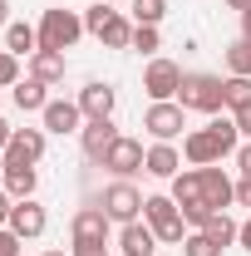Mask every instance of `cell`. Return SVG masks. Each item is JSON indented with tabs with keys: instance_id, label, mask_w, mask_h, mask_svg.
I'll return each instance as SVG.
<instances>
[{
	"instance_id": "39",
	"label": "cell",
	"mask_w": 251,
	"mask_h": 256,
	"mask_svg": "<svg viewBox=\"0 0 251 256\" xmlns=\"http://www.w3.org/2000/svg\"><path fill=\"white\" fill-rule=\"evenodd\" d=\"M242 34H251V5L242 10Z\"/></svg>"
},
{
	"instance_id": "43",
	"label": "cell",
	"mask_w": 251,
	"mask_h": 256,
	"mask_svg": "<svg viewBox=\"0 0 251 256\" xmlns=\"http://www.w3.org/2000/svg\"><path fill=\"white\" fill-rule=\"evenodd\" d=\"M0 172H5V158H0Z\"/></svg>"
},
{
	"instance_id": "29",
	"label": "cell",
	"mask_w": 251,
	"mask_h": 256,
	"mask_svg": "<svg viewBox=\"0 0 251 256\" xmlns=\"http://www.w3.org/2000/svg\"><path fill=\"white\" fill-rule=\"evenodd\" d=\"M114 15H118V10H108V0H98V5H89V10H84V30L98 34L108 20H114Z\"/></svg>"
},
{
	"instance_id": "23",
	"label": "cell",
	"mask_w": 251,
	"mask_h": 256,
	"mask_svg": "<svg viewBox=\"0 0 251 256\" xmlns=\"http://www.w3.org/2000/svg\"><path fill=\"white\" fill-rule=\"evenodd\" d=\"M222 104L236 114V108H246L251 104V79H242V74H226L222 79Z\"/></svg>"
},
{
	"instance_id": "20",
	"label": "cell",
	"mask_w": 251,
	"mask_h": 256,
	"mask_svg": "<svg viewBox=\"0 0 251 256\" xmlns=\"http://www.w3.org/2000/svg\"><path fill=\"white\" fill-rule=\"evenodd\" d=\"M172 202H178V212L192 207V202H207V197H202V172H197V168H182V172L172 178Z\"/></svg>"
},
{
	"instance_id": "6",
	"label": "cell",
	"mask_w": 251,
	"mask_h": 256,
	"mask_svg": "<svg viewBox=\"0 0 251 256\" xmlns=\"http://www.w3.org/2000/svg\"><path fill=\"white\" fill-rule=\"evenodd\" d=\"M143 128L153 133L158 143H172V138L188 128V108H182L178 98H168V104H148V114H143Z\"/></svg>"
},
{
	"instance_id": "30",
	"label": "cell",
	"mask_w": 251,
	"mask_h": 256,
	"mask_svg": "<svg viewBox=\"0 0 251 256\" xmlns=\"http://www.w3.org/2000/svg\"><path fill=\"white\" fill-rule=\"evenodd\" d=\"M158 44H162V40H158V25H133V44H128V50H138V54H153Z\"/></svg>"
},
{
	"instance_id": "34",
	"label": "cell",
	"mask_w": 251,
	"mask_h": 256,
	"mask_svg": "<svg viewBox=\"0 0 251 256\" xmlns=\"http://www.w3.org/2000/svg\"><path fill=\"white\" fill-rule=\"evenodd\" d=\"M232 118H236V128H242V138H246V143H251V104H246V108H236Z\"/></svg>"
},
{
	"instance_id": "28",
	"label": "cell",
	"mask_w": 251,
	"mask_h": 256,
	"mask_svg": "<svg viewBox=\"0 0 251 256\" xmlns=\"http://www.w3.org/2000/svg\"><path fill=\"white\" fill-rule=\"evenodd\" d=\"M182 256H222V246L207 236V232H188V242H182Z\"/></svg>"
},
{
	"instance_id": "32",
	"label": "cell",
	"mask_w": 251,
	"mask_h": 256,
	"mask_svg": "<svg viewBox=\"0 0 251 256\" xmlns=\"http://www.w3.org/2000/svg\"><path fill=\"white\" fill-rule=\"evenodd\" d=\"M0 256H20V236L10 226H0Z\"/></svg>"
},
{
	"instance_id": "12",
	"label": "cell",
	"mask_w": 251,
	"mask_h": 256,
	"mask_svg": "<svg viewBox=\"0 0 251 256\" xmlns=\"http://www.w3.org/2000/svg\"><path fill=\"white\" fill-rule=\"evenodd\" d=\"M40 118H44V133H84V108H79V104H69V98H50V104H44V114H40Z\"/></svg>"
},
{
	"instance_id": "3",
	"label": "cell",
	"mask_w": 251,
	"mask_h": 256,
	"mask_svg": "<svg viewBox=\"0 0 251 256\" xmlns=\"http://www.w3.org/2000/svg\"><path fill=\"white\" fill-rule=\"evenodd\" d=\"M84 34V20L74 15V10H64V5H54V10H44V20H40V50H74V40Z\"/></svg>"
},
{
	"instance_id": "25",
	"label": "cell",
	"mask_w": 251,
	"mask_h": 256,
	"mask_svg": "<svg viewBox=\"0 0 251 256\" xmlns=\"http://www.w3.org/2000/svg\"><path fill=\"white\" fill-rule=\"evenodd\" d=\"M226 69L242 74V79H251V34H242V40L226 44Z\"/></svg>"
},
{
	"instance_id": "5",
	"label": "cell",
	"mask_w": 251,
	"mask_h": 256,
	"mask_svg": "<svg viewBox=\"0 0 251 256\" xmlns=\"http://www.w3.org/2000/svg\"><path fill=\"white\" fill-rule=\"evenodd\" d=\"M98 207L108 212V222H124V226H128V222H138V217H143V192L133 188L128 178H118V182H108V188H104Z\"/></svg>"
},
{
	"instance_id": "18",
	"label": "cell",
	"mask_w": 251,
	"mask_h": 256,
	"mask_svg": "<svg viewBox=\"0 0 251 256\" xmlns=\"http://www.w3.org/2000/svg\"><path fill=\"white\" fill-rule=\"evenodd\" d=\"M64 69H69V60L60 50H34L30 54V79H40V84H60Z\"/></svg>"
},
{
	"instance_id": "37",
	"label": "cell",
	"mask_w": 251,
	"mask_h": 256,
	"mask_svg": "<svg viewBox=\"0 0 251 256\" xmlns=\"http://www.w3.org/2000/svg\"><path fill=\"white\" fill-rule=\"evenodd\" d=\"M236 246H242V252H251V217L242 222V232H236Z\"/></svg>"
},
{
	"instance_id": "42",
	"label": "cell",
	"mask_w": 251,
	"mask_h": 256,
	"mask_svg": "<svg viewBox=\"0 0 251 256\" xmlns=\"http://www.w3.org/2000/svg\"><path fill=\"white\" fill-rule=\"evenodd\" d=\"M44 256H74V252H64V246H54V252H44Z\"/></svg>"
},
{
	"instance_id": "38",
	"label": "cell",
	"mask_w": 251,
	"mask_h": 256,
	"mask_svg": "<svg viewBox=\"0 0 251 256\" xmlns=\"http://www.w3.org/2000/svg\"><path fill=\"white\" fill-rule=\"evenodd\" d=\"M10 138H15V128H10V124H5V118H0V153L10 148Z\"/></svg>"
},
{
	"instance_id": "11",
	"label": "cell",
	"mask_w": 251,
	"mask_h": 256,
	"mask_svg": "<svg viewBox=\"0 0 251 256\" xmlns=\"http://www.w3.org/2000/svg\"><path fill=\"white\" fill-rule=\"evenodd\" d=\"M10 232L20 236V242H34V236H44V226H50V217H44V207L34 202V197H25V202H15L10 207Z\"/></svg>"
},
{
	"instance_id": "27",
	"label": "cell",
	"mask_w": 251,
	"mask_h": 256,
	"mask_svg": "<svg viewBox=\"0 0 251 256\" xmlns=\"http://www.w3.org/2000/svg\"><path fill=\"white\" fill-rule=\"evenodd\" d=\"M168 15V0H133V25H158Z\"/></svg>"
},
{
	"instance_id": "36",
	"label": "cell",
	"mask_w": 251,
	"mask_h": 256,
	"mask_svg": "<svg viewBox=\"0 0 251 256\" xmlns=\"http://www.w3.org/2000/svg\"><path fill=\"white\" fill-rule=\"evenodd\" d=\"M10 207H15V197H10V192H5V188H0V226H5V222H10Z\"/></svg>"
},
{
	"instance_id": "9",
	"label": "cell",
	"mask_w": 251,
	"mask_h": 256,
	"mask_svg": "<svg viewBox=\"0 0 251 256\" xmlns=\"http://www.w3.org/2000/svg\"><path fill=\"white\" fill-rule=\"evenodd\" d=\"M182 158H188L192 168H212V162L226 158V148H222V138L212 128H192L188 138H182Z\"/></svg>"
},
{
	"instance_id": "13",
	"label": "cell",
	"mask_w": 251,
	"mask_h": 256,
	"mask_svg": "<svg viewBox=\"0 0 251 256\" xmlns=\"http://www.w3.org/2000/svg\"><path fill=\"white\" fill-rule=\"evenodd\" d=\"M197 172H202V197H207V207H212V212H226V207L236 202V182L222 172L217 162H212V168H197Z\"/></svg>"
},
{
	"instance_id": "33",
	"label": "cell",
	"mask_w": 251,
	"mask_h": 256,
	"mask_svg": "<svg viewBox=\"0 0 251 256\" xmlns=\"http://www.w3.org/2000/svg\"><path fill=\"white\" fill-rule=\"evenodd\" d=\"M236 172H242V178H251V143H242V148H236Z\"/></svg>"
},
{
	"instance_id": "14",
	"label": "cell",
	"mask_w": 251,
	"mask_h": 256,
	"mask_svg": "<svg viewBox=\"0 0 251 256\" xmlns=\"http://www.w3.org/2000/svg\"><path fill=\"white\" fill-rule=\"evenodd\" d=\"M114 138H118L114 118H89V124H84V133H79L84 158H89V162H104V158H108V148H114Z\"/></svg>"
},
{
	"instance_id": "19",
	"label": "cell",
	"mask_w": 251,
	"mask_h": 256,
	"mask_svg": "<svg viewBox=\"0 0 251 256\" xmlns=\"http://www.w3.org/2000/svg\"><path fill=\"white\" fill-rule=\"evenodd\" d=\"M0 178H5V192H10L15 202H25V197H34V188H40V172H34L30 162H10V168H5Z\"/></svg>"
},
{
	"instance_id": "2",
	"label": "cell",
	"mask_w": 251,
	"mask_h": 256,
	"mask_svg": "<svg viewBox=\"0 0 251 256\" xmlns=\"http://www.w3.org/2000/svg\"><path fill=\"white\" fill-rule=\"evenodd\" d=\"M143 222L158 232V242L162 246H178V242H188V222H182V212H178V202L172 197H143Z\"/></svg>"
},
{
	"instance_id": "8",
	"label": "cell",
	"mask_w": 251,
	"mask_h": 256,
	"mask_svg": "<svg viewBox=\"0 0 251 256\" xmlns=\"http://www.w3.org/2000/svg\"><path fill=\"white\" fill-rule=\"evenodd\" d=\"M143 158H148V148H143L138 138L118 133L114 148H108V158H104V168H108L114 178H133V172H143Z\"/></svg>"
},
{
	"instance_id": "35",
	"label": "cell",
	"mask_w": 251,
	"mask_h": 256,
	"mask_svg": "<svg viewBox=\"0 0 251 256\" xmlns=\"http://www.w3.org/2000/svg\"><path fill=\"white\" fill-rule=\"evenodd\" d=\"M236 202L251 207V178H236Z\"/></svg>"
},
{
	"instance_id": "31",
	"label": "cell",
	"mask_w": 251,
	"mask_h": 256,
	"mask_svg": "<svg viewBox=\"0 0 251 256\" xmlns=\"http://www.w3.org/2000/svg\"><path fill=\"white\" fill-rule=\"evenodd\" d=\"M20 84V54L0 50V89H15Z\"/></svg>"
},
{
	"instance_id": "4",
	"label": "cell",
	"mask_w": 251,
	"mask_h": 256,
	"mask_svg": "<svg viewBox=\"0 0 251 256\" xmlns=\"http://www.w3.org/2000/svg\"><path fill=\"white\" fill-rule=\"evenodd\" d=\"M178 104L182 108H197V114H222V74H182V89H178Z\"/></svg>"
},
{
	"instance_id": "10",
	"label": "cell",
	"mask_w": 251,
	"mask_h": 256,
	"mask_svg": "<svg viewBox=\"0 0 251 256\" xmlns=\"http://www.w3.org/2000/svg\"><path fill=\"white\" fill-rule=\"evenodd\" d=\"M44 148H50V138H44V128H15V138H10V148H5V153H0V158H5V168H10V162H40L44 158Z\"/></svg>"
},
{
	"instance_id": "16",
	"label": "cell",
	"mask_w": 251,
	"mask_h": 256,
	"mask_svg": "<svg viewBox=\"0 0 251 256\" xmlns=\"http://www.w3.org/2000/svg\"><path fill=\"white\" fill-rule=\"evenodd\" d=\"M118 252H124V256H153L158 252V232L143 222V217L128 222L124 232H118Z\"/></svg>"
},
{
	"instance_id": "41",
	"label": "cell",
	"mask_w": 251,
	"mask_h": 256,
	"mask_svg": "<svg viewBox=\"0 0 251 256\" xmlns=\"http://www.w3.org/2000/svg\"><path fill=\"white\" fill-rule=\"evenodd\" d=\"M222 5H226V10H246L251 0H222Z\"/></svg>"
},
{
	"instance_id": "7",
	"label": "cell",
	"mask_w": 251,
	"mask_h": 256,
	"mask_svg": "<svg viewBox=\"0 0 251 256\" xmlns=\"http://www.w3.org/2000/svg\"><path fill=\"white\" fill-rule=\"evenodd\" d=\"M178 89H182V69H178L172 60H153L148 69H143V94L153 98V104L178 98Z\"/></svg>"
},
{
	"instance_id": "22",
	"label": "cell",
	"mask_w": 251,
	"mask_h": 256,
	"mask_svg": "<svg viewBox=\"0 0 251 256\" xmlns=\"http://www.w3.org/2000/svg\"><path fill=\"white\" fill-rule=\"evenodd\" d=\"M50 84H40V79H25V84H15V104L25 108V114H44V104H50V94H44Z\"/></svg>"
},
{
	"instance_id": "40",
	"label": "cell",
	"mask_w": 251,
	"mask_h": 256,
	"mask_svg": "<svg viewBox=\"0 0 251 256\" xmlns=\"http://www.w3.org/2000/svg\"><path fill=\"white\" fill-rule=\"evenodd\" d=\"M0 25H10V0H0Z\"/></svg>"
},
{
	"instance_id": "1",
	"label": "cell",
	"mask_w": 251,
	"mask_h": 256,
	"mask_svg": "<svg viewBox=\"0 0 251 256\" xmlns=\"http://www.w3.org/2000/svg\"><path fill=\"white\" fill-rule=\"evenodd\" d=\"M69 252L74 256H108V212L104 207H79L69 222Z\"/></svg>"
},
{
	"instance_id": "17",
	"label": "cell",
	"mask_w": 251,
	"mask_h": 256,
	"mask_svg": "<svg viewBox=\"0 0 251 256\" xmlns=\"http://www.w3.org/2000/svg\"><path fill=\"white\" fill-rule=\"evenodd\" d=\"M143 172H153V178H178V172H182V153H178L172 143H153L148 158H143Z\"/></svg>"
},
{
	"instance_id": "24",
	"label": "cell",
	"mask_w": 251,
	"mask_h": 256,
	"mask_svg": "<svg viewBox=\"0 0 251 256\" xmlns=\"http://www.w3.org/2000/svg\"><path fill=\"white\" fill-rule=\"evenodd\" d=\"M202 232H207V236H212V242H217L222 252H226V246H232V242H236V232H242V226L232 222V217H226V212H212V217H207V226H202Z\"/></svg>"
},
{
	"instance_id": "21",
	"label": "cell",
	"mask_w": 251,
	"mask_h": 256,
	"mask_svg": "<svg viewBox=\"0 0 251 256\" xmlns=\"http://www.w3.org/2000/svg\"><path fill=\"white\" fill-rule=\"evenodd\" d=\"M5 50L10 54H34L40 50V30H30L25 20H10L5 25Z\"/></svg>"
},
{
	"instance_id": "15",
	"label": "cell",
	"mask_w": 251,
	"mask_h": 256,
	"mask_svg": "<svg viewBox=\"0 0 251 256\" xmlns=\"http://www.w3.org/2000/svg\"><path fill=\"white\" fill-rule=\"evenodd\" d=\"M114 89L104 84V79H89L84 89H79V108H84V118H114Z\"/></svg>"
},
{
	"instance_id": "26",
	"label": "cell",
	"mask_w": 251,
	"mask_h": 256,
	"mask_svg": "<svg viewBox=\"0 0 251 256\" xmlns=\"http://www.w3.org/2000/svg\"><path fill=\"white\" fill-rule=\"evenodd\" d=\"M98 40H104L108 50H128V44H133V25H128L124 15H114V20L98 30Z\"/></svg>"
},
{
	"instance_id": "44",
	"label": "cell",
	"mask_w": 251,
	"mask_h": 256,
	"mask_svg": "<svg viewBox=\"0 0 251 256\" xmlns=\"http://www.w3.org/2000/svg\"><path fill=\"white\" fill-rule=\"evenodd\" d=\"M108 256H124V252H108Z\"/></svg>"
}]
</instances>
